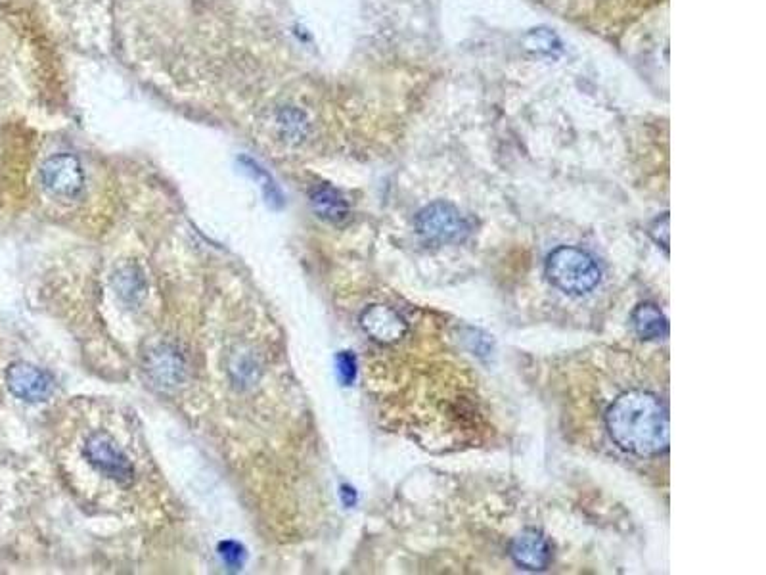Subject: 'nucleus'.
<instances>
[{
	"instance_id": "7ed1b4c3",
	"label": "nucleus",
	"mask_w": 766,
	"mask_h": 575,
	"mask_svg": "<svg viewBox=\"0 0 766 575\" xmlns=\"http://www.w3.org/2000/svg\"><path fill=\"white\" fill-rule=\"evenodd\" d=\"M416 232L433 246H449L464 242L472 227L462 211L449 202H433L416 215Z\"/></svg>"
},
{
	"instance_id": "2eb2a0df",
	"label": "nucleus",
	"mask_w": 766,
	"mask_h": 575,
	"mask_svg": "<svg viewBox=\"0 0 766 575\" xmlns=\"http://www.w3.org/2000/svg\"><path fill=\"white\" fill-rule=\"evenodd\" d=\"M338 374L345 386H351L357 378V359L351 351H341L336 359Z\"/></svg>"
},
{
	"instance_id": "f8f14e48",
	"label": "nucleus",
	"mask_w": 766,
	"mask_h": 575,
	"mask_svg": "<svg viewBox=\"0 0 766 575\" xmlns=\"http://www.w3.org/2000/svg\"><path fill=\"white\" fill-rule=\"evenodd\" d=\"M525 46L537 54H556L560 52V41L558 37L550 31V29H531L527 35H525Z\"/></svg>"
},
{
	"instance_id": "9b49d317",
	"label": "nucleus",
	"mask_w": 766,
	"mask_h": 575,
	"mask_svg": "<svg viewBox=\"0 0 766 575\" xmlns=\"http://www.w3.org/2000/svg\"><path fill=\"white\" fill-rule=\"evenodd\" d=\"M311 206L316 215L328 223H343L349 217V204L334 186L322 184L311 192Z\"/></svg>"
},
{
	"instance_id": "f03ea898",
	"label": "nucleus",
	"mask_w": 766,
	"mask_h": 575,
	"mask_svg": "<svg viewBox=\"0 0 766 575\" xmlns=\"http://www.w3.org/2000/svg\"><path fill=\"white\" fill-rule=\"evenodd\" d=\"M546 276L552 286L565 294L585 296L600 284L602 271L585 250L560 246L546 259Z\"/></svg>"
},
{
	"instance_id": "4468645a",
	"label": "nucleus",
	"mask_w": 766,
	"mask_h": 575,
	"mask_svg": "<svg viewBox=\"0 0 766 575\" xmlns=\"http://www.w3.org/2000/svg\"><path fill=\"white\" fill-rule=\"evenodd\" d=\"M117 280H119L117 288H119V294H121L123 298L129 299V301H135L136 298H140V296L144 294V292H142V290H144L142 278L136 275L133 269L123 271Z\"/></svg>"
},
{
	"instance_id": "ddd939ff",
	"label": "nucleus",
	"mask_w": 766,
	"mask_h": 575,
	"mask_svg": "<svg viewBox=\"0 0 766 575\" xmlns=\"http://www.w3.org/2000/svg\"><path fill=\"white\" fill-rule=\"evenodd\" d=\"M278 127L282 131V137L292 140V142H299L305 137L307 133V121L305 117L299 114V112H282L278 115Z\"/></svg>"
},
{
	"instance_id": "39448f33",
	"label": "nucleus",
	"mask_w": 766,
	"mask_h": 575,
	"mask_svg": "<svg viewBox=\"0 0 766 575\" xmlns=\"http://www.w3.org/2000/svg\"><path fill=\"white\" fill-rule=\"evenodd\" d=\"M41 181L56 198H75L85 188V173L81 161L71 154L52 156L41 167Z\"/></svg>"
},
{
	"instance_id": "f3484780",
	"label": "nucleus",
	"mask_w": 766,
	"mask_h": 575,
	"mask_svg": "<svg viewBox=\"0 0 766 575\" xmlns=\"http://www.w3.org/2000/svg\"><path fill=\"white\" fill-rule=\"evenodd\" d=\"M221 556H223L226 564L238 566V564H242V547L238 543H234V541L221 543Z\"/></svg>"
},
{
	"instance_id": "a211bd4d",
	"label": "nucleus",
	"mask_w": 766,
	"mask_h": 575,
	"mask_svg": "<svg viewBox=\"0 0 766 575\" xmlns=\"http://www.w3.org/2000/svg\"><path fill=\"white\" fill-rule=\"evenodd\" d=\"M232 370H238L240 372V380L242 382H249L255 378V370H253V363L249 359H240L238 361V368H232Z\"/></svg>"
},
{
	"instance_id": "f257e3e1",
	"label": "nucleus",
	"mask_w": 766,
	"mask_h": 575,
	"mask_svg": "<svg viewBox=\"0 0 766 575\" xmlns=\"http://www.w3.org/2000/svg\"><path fill=\"white\" fill-rule=\"evenodd\" d=\"M611 439L636 457H657L669 449L671 422L665 403L650 391L621 393L606 413Z\"/></svg>"
},
{
	"instance_id": "423d86ee",
	"label": "nucleus",
	"mask_w": 766,
	"mask_h": 575,
	"mask_svg": "<svg viewBox=\"0 0 766 575\" xmlns=\"http://www.w3.org/2000/svg\"><path fill=\"white\" fill-rule=\"evenodd\" d=\"M6 386L27 403L45 401L54 391L52 376L29 363H14L6 370Z\"/></svg>"
},
{
	"instance_id": "6ab92c4d",
	"label": "nucleus",
	"mask_w": 766,
	"mask_h": 575,
	"mask_svg": "<svg viewBox=\"0 0 766 575\" xmlns=\"http://www.w3.org/2000/svg\"><path fill=\"white\" fill-rule=\"evenodd\" d=\"M341 497H343V503L347 506H353L357 503L355 489H351V487H343V489H341Z\"/></svg>"
},
{
	"instance_id": "20e7f679",
	"label": "nucleus",
	"mask_w": 766,
	"mask_h": 575,
	"mask_svg": "<svg viewBox=\"0 0 766 575\" xmlns=\"http://www.w3.org/2000/svg\"><path fill=\"white\" fill-rule=\"evenodd\" d=\"M85 455L100 474L112 478L113 482L121 483V485H129L133 482V476H135L133 464L117 447L115 439L110 434L106 432L92 434L87 439Z\"/></svg>"
},
{
	"instance_id": "9d476101",
	"label": "nucleus",
	"mask_w": 766,
	"mask_h": 575,
	"mask_svg": "<svg viewBox=\"0 0 766 575\" xmlns=\"http://www.w3.org/2000/svg\"><path fill=\"white\" fill-rule=\"evenodd\" d=\"M632 328L640 340L654 342L669 336V321L655 303H640L632 311Z\"/></svg>"
},
{
	"instance_id": "1a4fd4ad",
	"label": "nucleus",
	"mask_w": 766,
	"mask_h": 575,
	"mask_svg": "<svg viewBox=\"0 0 766 575\" xmlns=\"http://www.w3.org/2000/svg\"><path fill=\"white\" fill-rule=\"evenodd\" d=\"M146 372L158 388L173 390L184 382L186 365H184L181 355L177 353V349H173L169 345H161L148 355Z\"/></svg>"
},
{
	"instance_id": "0eeeda50",
	"label": "nucleus",
	"mask_w": 766,
	"mask_h": 575,
	"mask_svg": "<svg viewBox=\"0 0 766 575\" xmlns=\"http://www.w3.org/2000/svg\"><path fill=\"white\" fill-rule=\"evenodd\" d=\"M362 330L378 344L391 345L401 342L408 334V322L387 305H370L361 315Z\"/></svg>"
},
{
	"instance_id": "6e6552de",
	"label": "nucleus",
	"mask_w": 766,
	"mask_h": 575,
	"mask_svg": "<svg viewBox=\"0 0 766 575\" xmlns=\"http://www.w3.org/2000/svg\"><path fill=\"white\" fill-rule=\"evenodd\" d=\"M510 556L519 568L542 572L552 562V545L539 529H523L510 543Z\"/></svg>"
},
{
	"instance_id": "dca6fc26",
	"label": "nucleus",
	"mask_w": 766,
	"mask_h": 575,
	"mask_svg": "<svg viewBox=\"0 0 766 575\" xmlns=\"http://www.w3.org/2000/svg\"><path fill=\"white\" fill-rule=\"evenodd\" d=\"M648 232L654 238L655 244H659L665 252H669V213H663L661 217H657L650 225Z\"/></svg>"
}]
</instances>
